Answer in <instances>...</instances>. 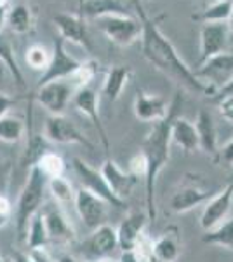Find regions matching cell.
Wrapping results in <instances>:
<instances>
[{
    "mask_svg": "<svg viewBox=\"0 0 233 262\" xmlns=\"http://www.w3.org/2000/svg\"><path fill=\"white\" fill-rule=\"evenodd\" d=\"M134 9L138 11L139 21H141V53L148 63L162 72L165 77H169L176 86L183 88L186 91H192L195 95H209L214 96V91L207 84L195 75L193 69L186 65L171 40L164 35L159 25L150 19L143 11V4L134 2Z\"/></svg>",
    "mask_w": 233,
    "mask_h": 262,
    "instance_id": "1",
    "label": "cell"
},
{
    "mask_svg": "<svg viewBox=\"0 0 233 262\" xmlns=\"http://www.w3.org/2000/svg\"><path fill=\"white\" fill-rule=\"evenodd\" d=\"M183 107V96L177 91L174 100L171 101V111L164 121L155 122L153 128L148 131V135L143 140L141 154L146 161V175H145V206L150 221H155L157 206H155V185L160 171L167 166L171 158V124L172 119L179 114Z\"/></svg>",
    "mask_w": 233,
    "mask_h": 262,
    "instance_id": "2",
    "label": "cell"
},
{
    "mask_svg": "<svg viewBox=\"0 0 233 262\" xmlns=\"http://www.w3.org/2000/svg\"><path fill=\"white\" fill-rule=\"evenodd\" d=\"M45 189H47V177L40 171L39 166L30 168L28 179L21 189L14 208V224L19 242L27 239L30 221L40 212L42 205H44Z\"/></svg>",
    "mask_w": 233,
    "mask_h": 262,
    "instance_id": "3",
    "label": "cell"
},
{
    "mask_svg": "<svg viewBox=\"0 0 233 262\" xmlns=\"http://www.w3.org/2000/svg\"><path fill=\"white\" fill-rule=\"evenodd\" d=\"M101 32L113 44L127 48L141 39V21L129 14H108L97 19Z\"/></svg>",
    "mask_w": 233,
    "mask_h": 262,
    "instance_id": "4",
    "label": "cell"
},
{
    "mask_svg": "<svg viewBox=\"0 0 233 262\" xmlns=\"http://www.w3.org/2000/svg\"><path fill=\"white\" fill-rule=\"evenodd\" d=\"M75 91L77 90L71 86L68 79L54 81L37 88L35 93H33V100L42 108H45L49 112V116H65V111L73 100Z\"/></svg>",
    "mask_w": 233,
    "mask_h": 262,
    "instance_id": "5",
    "label": "cell"
},
{
    "mask_svg": "<svg viewBox=\"0 0 233 262\" xmlns=\"http://www.w3.org/2000/svg\"><path fill=\"white\" fill-rule=\"evenodd\" d=\"M73 171L77 173V177L80 179L82 189L92 192L94 196L101 198L103 201H107L110 206H115V208H125V201L118 200L115 194L112 192V189L108 187L107 180H105L103 173L97 168L91 166L89 163H86L80 158H73Z\"/></svg>",
    "mask_w": 233,
    "mask_h": 262,
    "instance_id": "6",
    "label": "cell"
},
{
    "mask_svg": "<svg viewBox=\"0 0 233 262\" xmlns=\"http://www.w3.org/2000/svg\"><path fill=\"white\" fill-rule=\"evenodd\" d=\"M44 138L47 142L59 143V145L75 143V145H82L89 150L94 149V143L66 116H49L44 122Z\"/></svg>",
    "mask_w": 233,
    "mask_h": 262,
    "instance_id": "7",
    "label": "cell"
},
{
    "mask_svg": "<svg viewBox=\"0 0 233 262\" xmlns=\"http://www.w3.org/2000/svg\"><path fill=\"white\" fill-rule=\"evenodd\" d=\"M80 63L82 61H79L77 58H73L68 51H66L65 40L58 37V39L54 40L53 51H50L49 67L42 72L40 79L35 84V90L40 86H44V84H47V82L65 81V79H68L70 75L80 67Z\"/></svg>",
    "mask_w": 233,
    "mask_h": 262,
    "instance_id": "8",
    "label": "cell"
},
{
    "mask_svg": "<svg viewBox=\"0 0 233 262\" xmlns=\"http://www.w3.org/2000/svg\"><path fill=\"white\" fill-rule=\"evenodd\" d=\"M193 72L216 95L233 77V53L226 51V53L218 54V56L202 63L200 67H195Z\"/></svg>",
    "mask_w": 233,
    "mask_h": 262,
    "instance_id": "9",
    "label": "cell"
},
{
    "mask_svg": "<svg viewBox=\"0 0 233 262\" xmlns=\"http://www.w3.org/2000/svg\"><path fill=\"white\" fill-rule=\"evenodd\" d=\"M53 23L56 27V30L59 33V39L70 42V44L80 46L87 51L92 53L94 46H92V39L89 35V28H87V21L82 19L77 14H68V12H58L53 18Z\"/></svg>",
    "mask_w": 233,
    "mask_h": 262,
    "instance_id": "10",
    "label": "cell"
},
{
    "mask_svg": "<svg viewBox=\"0 0 233 262\" xmlns=\"http://www.w3.org/2000/svg\"><path fill=\"white\" fill-rule=\"evenodd\" d=\"M75 210H77L80 221L89 231H94L99 226L107 224V215H108V203L103 201L101 198L94 196L92 192L86 191L80 187L75 192Z\"/></svg>",
    "mask_w": 233,
    "mask_h": 262,
    "instance_id": "11",
    "label": "cell"
},
{
    "mask_svg": "<svg viewBox=\"0 0 233 262\" xmlns=\"http://www.w3.org/2000/svg\"><path fill=\"white\" fill-rule=\"evenodd\" d=\"M233 205V177L230 179L226 185L214 194L209 201L205 203L204 210L200 215V227L207 231H213L214 227H218L223 221L228 219V213L231 212Z\"/></svg>",
    "mask_w": 233,
    "mask_h": 262,
    "instance_id": "12",
    "label": "cell"
},
{
    "mask_svg": "<svg viewBox=\"0 0 233 262\" xmlns=\"http://www.w3.org/2000/svg\"><path fill=\"white\" fill-rule=\"evenodd\" d=\"M71 103L75 105V108H77L79 112H82L84 116L94 124V128L97 129V133H99L105 152H107V158H110V140H108V133H107V129H105L103 121H101V116H99V95L96 93V90L92 86L80 88V90L75 91Z\"/></svg>",
    "mask_w": 233,
    "mask_h": 262,
    "instance_id": "13",
    "label": "cell"
},
{
    "mask_svg": "<svg viewBox=\"0 0 233 262\" xmlns=\"http://www.w3.org/2000/svg\"><path fill=\"white\" fill-rule=\"evenodd\" d=\"M230 42V28L228 23H204L200 30V58L197 67L211 58L228 51Z\"/></svg>",
    "mask_w": 233,
    "mask_h": 262,
    "instance_id": "14",
    "label": "cell"
},
{
    "mask_svg": "<svg viewBox=\"0 0 233 262\" xmlns=\"http://www.w3.org/2000/svg\"><path fill=\"white\" fill-rule=\"evenodd\" d=\"M118 248L117 229L108 224H103L97 229L91 231V234L82 243V252L89 257V260H97L110 257Z\"/></svg>",
    "mask_w": 233,
    "mask_h": 262,
    "instance_id": "15",
    "label": "cell"
},
{
    "mask_svg": "<svg viewBox=\"0 0 233 262\" xmlns=\"http://www.w3.org/2000/svg\"><path fill=\"white\" fill-rule=\"evenodd\" d=\"M44 215V222L47 227L49 243L56 245H70L75 242V229L68 221L59 205H47L44 210H40Z\"/></svg>",
    "mask_w": 233,
    "mask_h": 262,
    "instance_id": "16",
    "label": "cell"
},
{
    "mask_svg": "<svg viewBox=\"0 0 233 262\" xmlns=\"http://www.w3.org/2000/svg\"><path fill=\"white\" fill-rule=\"evenodd\" d=\"M171 103L160 95H151V93L139 91L134 98L133 112L134 117L141 122H160L169 116Z\"/></svg>",
    "mask_w": 233,
    "mask_h": 262,
    "instance_id": "17",
    "label": "cell"
},
{
    "mask_svg": "<svg viewBox=\"0 0 233 262\" xmlns=\"http://www.w3.org/2000/svg\"><path fill=\"white\" fill-rule=\"evenodd\" d=\"M99 170L103 173L108 187L112 189V192L115 194L118 200L125 201L127 198L133 194V189H134V185L138 184V179L134 175H131L129 171L122 170L112 158L105 159V163L101 164Z\"/></svg>",
    "mask_w": 233,
    "mask_h": 262,
    "instance_id": "18",
    "label": "cell"
},
{
    "mask_svg": "<svg viewBox=\"0 0 233 262\" xmlns=\"http://www.w3.org/2000/svg\"><path fill=\"white\" fill-rule=\"evenodd\" d=\"M213 198V192L198 184H186L179 187L169 200V208L174 213H186L197 206L204 205Z\"/></svg>",
    "mask_w": 233,
    "mask_h": 262,
    "instance_id": "19",
    "label": "cell"
},
{
    "mask_svg": "<svg viewBox=\"0 0 233 262\" xmlns=\"http://www.w3.org/2000/svg\"><path fill=\"white\" fill-rule=\"evenodd\" d=\"M148 213L146 212H131L120 226L117 227V238H118V248L122 252H129L136 247L138 239L145 234L146 224H148Z\"/></svg>",
    "mask_w": 233,
    "mask_h": 262,
    "instance_id": "20",
    "label": "cell"
},
{
    "mask_svg": "<svg viewBox=\"0 0 233 262\" xmlns=\"http://www.w3.org/2000/svg\"><path fill=\"white\" fill-rule=\"evenodd\" d=\"M193 124L198 135V150H202L204 154L211 156L214 159L219 147H218V131H216L213 114L205 111V108H200Z\"/></svg>",
    "mask_w": 233,
    "mask_h": 262,
    "instance_id": "21",
    "label": "cell"
},
{
    "mask_svg": "<svg viewBox=\"0 0 233 262\" xmlns=\"http://www.w3.org/2000/svg\"><path fill=\"white\" fill-rule=\"evenodd\" d=\"M122 0H77V16L82 19H99L108 14H125Z\"/></svg>",
    "mask_w": 233,
    "mask_h": 262,
    "instance_id": "22",
    "label": "cell"
},
{
    "mask_svg": "<svg viewBox=\"0 0 233 262\" xmlns=\"http://www.w3.org/2000/svg\"><path fill=\"white\" fill-rule=\"evenodd\" d=\"M181 255V236L176 227H169L153 242L155 262H176Z\"/></svg>",
    "mask_w": 233,
    "mask_h": 262,
    "instance_id": "23",
    "label": "cell"
},
{
    "mask_svg": "<svg viewBox=\"0 0 233 262\" xmlns=\"http://www.w3.org/2000/svg\"><path fill=\"white\" fill-rule=\"evenodd\" d=\"M171 138L179 149H183L188 154L198 150V135L197 129H195V124L186 117H181L179 114L172 119Z\"/></svg>",
    "mask_w": 233,
    "mask_h": 262,
    "instance_id": "24",
    "label": "cell"
},
{
    "mask_svg": "<svg viewBox=\"0 0 233 262\" xmlns=\"http://www.w3.org/2000/svg\"><path fill=\"white\" fill-rule=\"evenodd\" d=\"M131 75H133V70L129 67L124 65H115L112 67L107 72V77L103 81V88H101V93L110 100V101H117L124 93L127 82L131 81Z\"/></svg>",
    "mask_w": 233,
    "mask_h": 262,
    "instance_id": "25",
    "label": "cell"
},
{
    "mask_svg": "<svg viewBox=\"0 0 233 262\" xmlns=\"http://www.w3.org/2000/svg\"><path fill=\"white\" fill-rule=\"evenodd\" d=\"M33 12L24 4H16L7 12V27L18 35H24L33 30Z\"/></svg>",
    "mask_w": 233,
    "mask_h": 262,
    "instance_id": "26",
    "label": "cell"
},
{
    "mask_svg": "<svg viewBox=\"0 0 233 262\" xmlns=\"http://www.w3.org/2000/svg\"><path fill=\"white\" fill-rule=\"evenodd\" d=\"M0 61H2L4 67L9 70V74L12 75V79H14L16 86H18L19 90H24V88H27V82H24V75L19 69V63L16 60L12 44L9 39H6V37L2 35V33H0Z\"/></svg>",
    "mask_w": 233,
    "mask_h": 262,
    "instance_id": "27",
    "label": "cell"
},
{
    "mask_svg": "<svg viewBox=\"0 0 233 262\" xmlns=\"http://www.w3.org/2000/svg\"><path fill=\"white\" fill-rule=\"evenodd\" d=\"M233 14V0H214L213 6H209L202 14L193 16L195 21L202 23H228Z\"/></svg>",
    "mask_w": 233,
    "mask_h": 262,
    "instance_id": "28",
    "label": "cell"
},
{
    "mask_svg": "<svg viewBox=\"0 0 233 262\" xmlns=\"http://www.w3.org/2000/svg\"><path fill=\"white\" fill-rule=\"evenodd\" d=\"M202 242L207 245H214V247L228 248L230 252H233V219H226L213 231H207Z\"/></svg>",
    "mask_w": 233,
    "mask_h": 262,
    "instance_id": "29",
    "label": "cell"
},
{
    "mask_svg": "<svg viewBox=\"0 0 233 262\" xmlns=\"http://www.w3.org/2000/svg\"><path fill=\"white\" fill-rule=\"evenodd\" d=\"M24 242H27L28 250H32V248H47L49 234H47V227H45L42 212H39L32 221H30V226L27 231V239H24Z\"/></svg>",
    "mask_w": 233,
    "mask_h": 262,
    "instance_id": "30",
    "label": "cell"
},
{
    "mask_svg": "<svg viewBox=\"0 0 233 262\" xmlns=\"http://www.w3.org/2000/svg\"><path fill=\"white\" fill-rule=\"evenodd\" d=\"M47 189H49V192L53 194L56 205H59V206L70 205V203L75 201V192L77 191H75L73 185H71V182L66 179L65 175L49 179L47 180Z\"/></svg>",
    "mask_w": 233,
    "mask_h": 262,
    "instance_id": "31",
    "label": "cell"
},
{
    "mask_svg": "<svg viewBox=\"0 0 233 262\" xmlns=\"http://www.w3.org/2000/svg\"><path fill=\"white\" fill-rule=\"evenodd\" d=\"M24 135V122L16 116H6L0 119V142L18 143Z\"/></svg>",
    "mask_w": 233,
    "mask_h": 262,
    "instance_id": "32",
    "label": "cell"
},
{
    "mask_svg": "<svg viewBox=\"0 0 233 262\" xmlns=\"http://www.w3.org/2000/svg\"><path fill=\"white\" fill-rule=\"evenodd\" d=\"M97 72H99V63L96 60H86L80 63L79 69L70 75L68 81L71 82V86L75 90H80V88L91 86V82L94 81Z\"/></svg>",
    "mask_w": 233,
    "mask_h": 262,
    "instance_id": "33",
    "label": "cell"
},
{
    "mask_svg": "<svg viewBox=\"0 0 233 262\" xmlns=\"http://www.w3.org/2000/svg\"><path fill=\"white\" fill-rule=\"evenodd\" d=\"M37 166L40 168V171L44 173L45 177L49 179H54V177H63L65 175V170H66V164L63 161V158L56 152H44L42 158L39 159Z\"/></svg>",
    "mask_w": 233,
    "mask_h": 262,
    "instance_id": "34",
    "label": "cell"
},
{
    "mask_svg": "<svg viewBox=\"0 0 233 262\" xmlns=\"http://www.w3.org/2000/svg\"><path fill=\"white\" fill-rule=\"evenodd\" d=\"M47 152V147H45V138L40 137V135H33L30 138L28 145H27V150H24L23 158H21V166L23 168H33L37 166L39 159L42 158V154Z\"/></svg>",
    "mask_w": 233,
    "mask_h": 262,
    "instance_id": "35",
    "label": "cell"
},
{
    "mask_svg": "<svg viewBox=\"0 0 233 262\" xmlns=\"http://www.w3.org/2000/svg\"><path fill=\"white\" fill-rule=\"evenodd\" d=\"M24 60H27V65L32 70L37 72H44L49 67L50 61V51L45 48V46L40 44H32L27 49V54H24Z\"/></svg>",
    "mask_w": 233,
    "mask_h": 262,
    "instance_id": "36",
    "label": "cell"
},
{
    "mask_svg": "<svg viewBox=\"0 0 233 262\" xmlns=\"http://www.w3.org/2000/svg\"><path fill=\"white\" fill-rule=\"evenodd\" d=\"M214 161L218 164H221V166H224V168L233 166V138L231 140H228L223 147H219Z\"/></svg>",
    "mask_w": 233,
    "mask_h": 262,
    "instance_id": "37",
    "label": "cell"
},
{
    "mask_svg": "<svg viewBox=\"0 0 233 262\" xmlns=\"http://www.w3.org/2000/svg\"><path fill=\"white\" fill-rule=\"evenodd\" d=\"M129 173L136 177V179H145L146 161H145V158H143L141 152H138L136 156H133V159L129 161Z\"/></svg>",
    "mask_w": 233,
    "mask_h": 262,
    "instance_id": "38",
    "label": "cell"
},
{
    "mask_svg": "<svg viewBox=\"0 0 233 262\" xmlns=\"http://www.w3.org/2000/svg\"><path fill=\"white\" fill-rule=\"evenodd\" d=\"M216 101H218V111L223 116V119L233 122V95L216 98Z\"/></svg>",
    "mask_w": 233,
    "mask_h": 262,
    "instance_id": "39",
    "label": "cell"
},
{
    "mask_svg": "<svg viewBox=\"0 0 233 262\" xmlns=\"http://www.w3.org/2000/svg\"><path fill=\"white\" fill-rule=\"evenodd\" d=\"M12 219V206L6 196L0 194V229L7 226Z\"/></svg>",
    "mask_w": 233,
    "mask_h": 262,
    "instance_id": "40",
    "label": "cell"
},
{
    "mask_svg": "<svg viewBox=\"0 0 233 262\" xmlns=\"http://www.w3.org/2000/svg\"><path fill=\"white\" fill-rule=\"evenodd\" d=\"M28 257L32 259V262H56L47 248H32V250H28Z\"/></svg>",
    "mask_w": 233,
    "mask_h": 262,
    "instance_id": "41",
    "label": "cell"
},
{
    "mask_svg": "<svg viewBox=\"0 0 233 262\" xmlns=\"http://www.w3.org/2000/svg\"><path fill=\"white\" fill-rule=\"evenodd\" d=\"M14 105H16V98L6 95V93H0V119L9 116V111Z\"/></svg>",
    "mask_w": 233,
    "mask_h": 262,
    "instance_id": "42",
    "label": "cell"
},
{
    "mask_svg": "<svg viewBox=\"0 0 233 262\" xmlns=\"http://www.w3.org/2000/svg\"><path fill=\"white\" fill-rule=\"evenodd\" d=\"M228 95H233V77H231L226 84H224L221 90L216 93V95H214V100H216V98H221V96H228Z\"/></svg>",
    "mask_w": 233,
    "mask_h": 262,
    "instance_id": "43",
    "label": "cell"
},
{
    "mask_svg": "<svg viewBox=\"0 0 233 262\" xmlns=\"http://www.w3.org/2000/svg\"><path fill=\"white\" fill-rule=\"evenodd\" d=\"M118 262H143V260L139 259V257L133 250H129V252H122L120 253V259H118Z\"/></svg>",
    "mask_w": 233,
    "mask_h": 262,
    "instance_id": "44",
    "label": "cell"
},
{
    "mask_svg": "<svg viewBox=\"0 0 233 262\" xmlns=\"http://www.w3.org/2000/svg\"><path fill=\"white\" fill-rule=\"evenodd\" d=\"M12 262H32V259L28 257V253L16 250V252H12Z\"/></svg>",
    "mask_w": 233,
    "mask_h": 262,
    "instance_id": "45",
    "label": "cell"
},
{
    "mask_svg": "<svg viewBox=\"0 0 233 262\" xmlns=\"http://www.w3.org/2000/svg\"><path fill=\"white\" fill-rule=\"evenodd\" d=\"M7 12H9L7 6H0V33H2L4 27L7 25Z\"/></svg>",
    "mask_w": 233,
    "mask_h": 262,
    "instance_id": "46",
    "label": "cell"
},
{
    "mask_svg": "<svg viewBox=\"0 0 233 262\" xmlns=\"http://www.w3.org/2000/svg\"><path fill=\"white\" fill-rule=\"evenodd\" d=\"M56 262H79L71 253H59L56 257Z\"/></svg>",
    "mask_w": 233,
    "mask_h": 262,
    "instance_id": "47",
    "label": "cell"
},
{
    "mask_svg": "<svg viewBox=\"0 0 233 262\" xmlns=\"http://www.w3.org/2000/svg\"><path fill=\"white\" fill-rule=\"evenodd\" d=\"M228 28H230V35L233 37V14H231L230 21H228Z\"/></svg>",
    "mask_w": 233,
    "mask_h": 262,
    "instance_id": "48",
    "label": "cell"
},
{
    "mask_svg": "<svg viewBox=\"0 0 233 262\" xmlns=\"http://www.w3.org/2000/svg\"><path fill=\"white\" fill-rule=\"evenodd\" d=\"M94 262H113L110 257H105V259H97V260H94Z\"/></svg>",
    "mask_w": 233,
    "mask_h": 262,
    "instance_id": "49",
    "label": "cell"
},
{
    "mask_svg": "<svg viewBox=\"0 0 233 262\" xmlns=\"http://www.w3.org/2000/svg\"><path fill=\"white\" fill-rule=\"evenodd\" d=\"M133 2H139V4H143V2H148V0H133Z\"/></svg>",
    "mask_w": 233,
    "mask_h": 262,
    "instance_id": "50",
    "label": "cell"
},
{
    "mask_svg": "<svg viewBox=\"0 0 233 262\" xmlns=\"http://www.w3.org/2000/svg\"><path fill=\"white\" fill-rule=\"evenodd\" d=\"M0 84H2V75H0Z\"/></svg>",
    "mask_w": 233,
    "mask_h": 262,
    "instance_id": "51",
    "label": "cell"
},
{
    "mask_svg": "<svg viewBox=\"0 0 233 262\" xmlns=\"http://www.w3.org/2000/svg\"><path fill=\"white\" fill-rule=\"evenodd\" d=\"M0 262H4V260H2V257H0Z\"/></svg>",
    "mask_w": 233,
    "mask_h": 262,
    "instance_id": "52",
    "label": "cell"
},
{
    "mask_svg": "<svg viewBox=\"0 0 233 262\" xmlns=\"http://www.w3.org/2000/svg\"><path fill=\"white\" fill-rule=\"evenodd\" d=\"M87 262H94V260H87Z\"/></svg>",
    "mask_w": 233,
    "mask_h": 262,
    "instance_id": "53",
    "label": "cell"
}]
</instances>
